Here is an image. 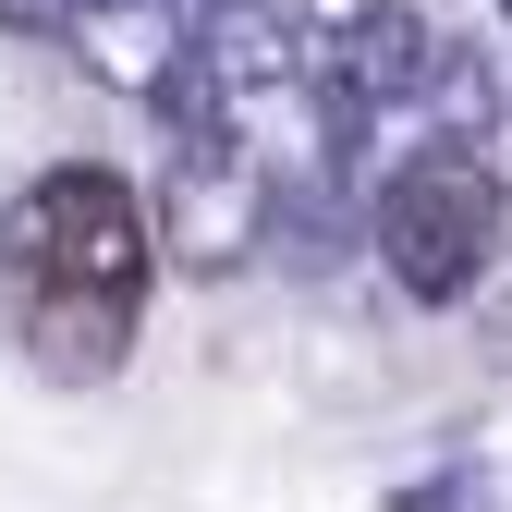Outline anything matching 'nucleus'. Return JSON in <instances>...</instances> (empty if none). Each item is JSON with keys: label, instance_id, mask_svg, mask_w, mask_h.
<instances>
[{"label": "nucleus", "instance_id": "nucleus-1", "mask_svg": "<svg viewBox=\"0 0 512 512\" xmlns=\"http://www.w3.org/2000/svg\"><path fill=\"white\" fill-rule=\"evenodd\" d=\"M147 269H159L147 208L98 159H61L0 208V317H13V342L49 378H110L122 366V342L147 317Z\"/></svg>", "mask_w": 512, "mask_h": 512}, {"label": "nucleus", "instance_id": "nucleus-2", "mask_svg": "<svg viewBox=\"0 0 512 512\" xmlns=\"http://www.w3.org/2000/svg\"><path fill=\"white\" fill-rule=\"evenodd\" d=\"M500 220H512L500 171L476 147H452V135L403 147L391 183H378V256H391V281L415 305H464L488 281V256H500Z\"/></svg>", "mask_w": 512, "mask_h": 512}, {"label": "nucleus", "instance_id": "nucleus-3", "mask_svg": "<svg viewBox=\"0 0 512 512\" xmlns=\"http://www.w3.org/2000/svg\"><path fill=\"white\" fill-rule=\"evenodd\" d=\"M147 244H171L183 269H232V256L269 244V171L232 147V122H183V135H171Z\"/></svg>", "mask_w": 512, "mask_h": 512}, {"label": "nucleus", "instance_id": "nucleus-4", "mask_svg": "<svg viewBox=\"0 0 512 512\" xmlns=\"http://www.w3.org/2000/svg\"><path fill=\"white\" fill-rule=\"evenodd\" d=\"M281 13H293L305 37H330V25H354V13H378V0H281Z\"/></svg>", "mask_w": 512, "mask_h": 512}, {"label": "nucleus", "instance_id": "nucleus-5", "mask_svg": "<svg viewBox=\"0 0 512 512\" xmlns=\"http://www.w3.org/2000/svg\"><path fill=\"white\" fill-rule=\"evenodd\" d=\"M500 13H512V0H500Z\"/></svg>", "mask_w": 512, "mask_h": 512}]
</instances>
